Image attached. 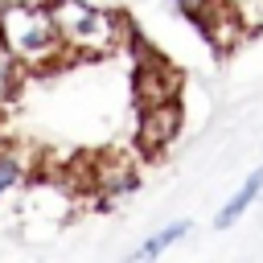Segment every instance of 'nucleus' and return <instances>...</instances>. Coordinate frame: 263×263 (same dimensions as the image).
I'll return each instance as SVG.
<instances>
[{
	"label": "nucleus",
	"mask_w": 263,
	"mask_h": 263,
	"mask_svg": "<svg viewBox=\"0 0 263 263\" xmlns=\"http://www.w3.org/2000/svg\"><path fill=\"white\" fill-rule=\"evenodd\" d=\"M173 8H177L185 21H193V25H197V21L214 8V0H173Z\"/></svg>",
	"instance_id": "9d476101"
},
{
	"label": "nucleus",
	"mask_w": 263,
	"mask_h": 263,
	"mask_svg": "<svg viewBox=\"0 0 263 263\" xmlns=\"http://www.w3.org/2000/svg\"><path fill=\"white\" fill-rule=\"evenodd\" d=\"M49 8H53V21L62 29L70 58H107L123 49L132 37V25L115 8H99L86 0H49Z\"/></svg>",
	"instance_id": "f03ea898"
},
{
	"label": "nucleus",
	"mask_w": 263,
	"mask_h": 263,
	"mask_svg": "<svg viewBox=\"0 0 263 263\" xmlns=\"http://www.w3.org/2000/svg\"><path fill=\"white\" fill-rule=\"evenodd\" d=\"M90 185L103 193V197H123L140 185V173H136V160L127 152H99L95 156V168H86Z\"/></svg>",
	"instance_id": "39448f33"
},
{
	"label": "nucleus",
	"mask_w": 263,
	"mask_h": 263,
	"mask_svg": "<svg viewBox=\"0 0 263 263\" xmlns=\"http://www.w3.org/2000/svg\"><path fill=\"white\" fill-rule=\"evenodd\" d=\"M197 29H201V37L210 41V49L214 53H230V49H238V41L251 33V25L242 21V12L234 8V4H226V0H214V8L197 21Z\"/></svg>",
	"instance_id": "20e7f679"
},
{
	"label": "nucleus",
	"mask_w": 263,
	"mask_h": 263,
	"mask_svg": "<svg viewBox=\"0 0 263 263\" xmlns=\"http://www.w3.org/2000/svg\"><path fill=\"white\" fill-rule=\"evenodd\" d=\"M21 181H25V160L16 152H0V197L12 193Z\"/></svg>",
	"instance_id": "1a4fd4ad"
},
{
	"label": "nucleus",
	"mask_w": 263,
	"mask_h": 263,
	"mask_svg": "<svg viewBox=\"0 0 263 263\" xmlns=\"http://www.w3.org/2000/svg\"><path fill=\"white\" fill-rule=\"evenodd\" d=\"M185 234H189V222H185V218H181V222H168V226H160L156 234H148L136 255H140V259H156V255H164L173 242H181Z\"/></svg>",
	"instance_id": "6e6552de"
},
{
	"label": "nucleus",
	"mask_w": 263,
	"mask_h": 263,
	"mask_svg": "<svg viewBox=\"0 0 263 263\" xmlns=\"http://www.w3.org/2000/svg\"><path fill=\"white\" fill-rule=\"evenodd\" d=\"M0 41L29 66V70H53L70 58L62 29L53 21L49 4L37 0H4L0 4Z\"/></svg>",
	"instance_id": "f257e3e1"
},
{
	"label": "nucleus",
	"mask_w": 263,
	"mask_h": 263,
	"mask_svg": "<svg viewBox=\"0 0 263 263\" xmlns=\"http://www.w3.org/2000/svg\"><path fill=\"white\" fill-rule=\"evenodd\" d=\"M177 136H181V103L177 99H164V103L136 111V148L144 156H160Z\"/></svg>",
	"instance_id": "7ed1b4c3"
},
{
	"label": "nucleus",
	"mask_w": 263,
	"mask_h": 263,
	"mask_svg": "<svg viewBox=\"0 0 263 263\" xmlns=\"http://www.w3.org/2000/svg\"><path fill=\"white\" fill-rule=\"evenodd\" d=\"M25 78H29V66L0 41V103H12L16 90L25 86Z\"/></svg>",
	"instance_id": "0eeeda50"
},
{
	"label": "nucleus",
	"mask_w": 263,
	"mask_h": 263,
	"mask_svg": "<svg viewBox=\"0 0 263 263\" xmlns=\"http://www.w3.org/2000/svg\"><path fill=\"white\" fill-rule=\"evenodd\" d=\"M259 193H263V164H259V168H255V173H251V177L238 185V193H234V197H230V201L218 210L214 226H218V230H230V226H234V222H238V218H242V214H247V210L259 201Z\"/></svg>",
	"instance_id": "423d86ee"
},
{
	"label": "nucleus",
	"mask_w": 263,
	"mask_h": 263,
	"mask_svg": "<svg viewBox=\"0 0 263 263\" xmlns=\"http://www.w3.org/2000/svg\"><path fill=\"white\" fill-rule=\"evenodd\" d=\"M0 152H4V140H0Z\"/></svg>",
	"instance_id": "9b49d317"
}]
</instances>
